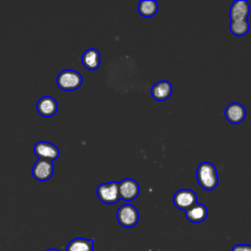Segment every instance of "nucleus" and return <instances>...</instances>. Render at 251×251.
Returning <instances> with one entry per match:
<instances>
[{
  "instance_id": "2eb2a0df",
  "label": "nucleus",
  "mask_w": 251,
  "mask_h": 251,
  "mask_svg": "<svg viewBox=\"0 0 251 251\" xmlns=\"http://www.w3.org/2000/svg\"><path fill=\"white\" fill-rule=\"evenodd\" d=\"M93 239L76 237L68 243L66 251H93Z\"/></svg>"
},
{
  "instance_id": "6e6552de",
  "label": "nucleus",
  "mask_w": 251,
  "mask_h": 251,
  "mask_svg": "<svg viewBox=\"0 0 251 251\" xmlns=\"http://www.w3.org/2000/svg\"><path fill=\"white\" fill-rule=\"evenodd\" d=\"M139 185L132 178H125L119 182L120 198L126 201H131L135 199L139 194Z\"/></svg>"
},
{
  "instance_id": "9d476101",
  "label": "nucleus",
  "mask_w": 251,
  "mask_h": 251,
  "mask_svg": "<svg viewBox=\"0 0 251 251\" xmlns=\"http://www.w3.org/2000/svg\"><path fill=\"white\" fill-rule=\"evenodd\" d=\"M246 116V110L244 106L240 103H230L225 110L226 119L234 125L240 124L243 122Z\"/></svg>"
},
{
  "instance_id": "a211bd4d",
  "label": "nucleus",
  "mask_w": 251,
  "mask_h": 251,
  "mask_svg": "<svg viewBox=\"0 0 251 251\" xmlns=\"http://www.w3.org/2000/svg\"><path fill=\"white\" fill-rule=\"evenodd\" d=\"M231 251H251L250 244H236L232 247Z\"/></svg>"
},
{
  "instance_id": "dca6fc26",
  "label": "nucleus",
  "mask_w": 251,
  "mask_h": 251,
  "mask_svg": "<svg viewBox=\"0 0 251 251\" xmlns=\"http://www.w3.org/2000/svg\"><path fill=\"white\" fill-rule=\"evenodd\" d=\"M138 13L144 18H151L158 11V3L155 0H141L138 3Z\"/></svg>"
},
{
  "instance_id": "7ed1b4c3",
  "label": "nucleus",
  "mask_w": 251,
  "mask_h": 251,
  "mask_svg": "<svg viewBox=\"0 0 251 251\" xmlns=\"http://www.w3.org/2000/svg\"><path fill=\"white\" fill-rule=\"evenodd\" d=\"M96 193L99 200L102 203L108 205L115 204L121 199L119 193V182L117 181H110L99 184L97 186Z\"/></svg>"
},
{
  "instance_id": "0eeeda50",
  "label": "nucleus",
  "mask_w": 251,
  "mask_h": 251,
  "mask_svg": "<svg viewBox=\"0 0 251 251\" xmlns=\"http://www.w3.org/2000/svg\"><path fill=\"white\" fill-rule=\"evenodd\" d=\"M54 172V166L52 161L38 159L33 167H32V176L39 181H46L48 180Z\"/></svg>"
},
{
  "instance_id": "1a4fd4ad",
  "label": "nucleus",
  "mask_w": 251,
  "mask_h": 251,
  "mask_svg": "<svg viewBox=\"0 0 251 251\" xmlns=\"http://www.w3.org/2000/svg\"><path fill=\"white\" fill-rule=\"evenodd\" d=\"M250 14V6L246 0H235L232 2L229 9V19L232 21L248 20Z\"/></svg>"
},
{
  "instance_id": "9b49d317",
  "label": "nucleus",
  "mask_w": 251,
  "mask_h": 251,
  "mask_svg": "<svg viewBox=\"0 0 251 251\" xmlns=\"http://www.w3.org/2000/svg\"><path fill=\"white\" fill-rule=\"evenodd\" d=\"M36 110L42 117H51L55 115L58 111L57 101L51 96H43L37 101Z\"/></svg>"
},
{
  "instance_id": "f257e3e1",
  "label": "nucleus",
  "mask_w": 251,
  "mask_h": 251,
  "mask_svg": "<svg viewBox=\"0 0 251 251\" xmlns=\"http://www.w3.org/2000/svg\"><path fill=\"white\" fill-rule=\"evenodd\" d=\"M196 178L199 185L208 191L215 189L219 183L217 169L210 162H203L198 165Z\"/></svg>"
},
{
  "instance_id": "39448f33",
  "label": "nucleus",
  "mask_w": 251,
  "mask_h": 251,
  "mask_svg": "<svg viewBox=\"0 0 251 251\" xmlns=\"http://www.w3.org/2000/svg\"><path fill=\"white\" fill-rule=\"evenodd\" d=\"M173 202L177 209L186 211L197 203V195L191 189H179L174 194Z\"/></svg>"
},
{
  "instance_id": "f8f14e48",
  "label": "nucleus",
  "mask_w": 251,
  "mask_h": 251,
  "mask_svg": "<svg viewBox=\"0 0 251 251\" xmlns=\"http://www.w3.org/2000/svg\"><path fill=\"white\" fill-rule=\"evenodd\" d=\"M151 96L157 101H164L168 99L173 92L172 83L167 80H161L151 87Z\"/></svg>"
},
{
  "instance_id": "f03ea898",
  "label": "nucleus",
  "mask_w": 251,
  "mask_h": 251,
  "mask_svg": "<svg viewBox=\"0 0 251 251\" xmlns=\"http://www.w3.org/2000/svg\"><path fill=\"white\" fill-rule=\"evenodd\" d=\"M57 85L66 91L75 90L82 84V76L75 70L62 71L56 79Z\"/></svg>"
},
{
  "instance_id": "20e7f679",
  "label": "nucleus",
  "mask_w": 251,
  "mask_h": 251,
  "mask_svg": "<svg viewBox=\"0 0 251 251\" xmlns=\"http://www.w3.org/2000/svg\"><path fill=\"white\" fill-rule=\"evenodd\" d=\"M118 223L126 228L134 226L139 221V213L131 204H124L117 211Z\"/></svg>"
},
{
  "instance_id": "f3484780",
  "label": "nucleus",
  "mask_w": 251,
  "mask_h": 251,
  "mask_svg": "<svg viewBox=\"0 0 251 251\" xmlns=\"http://www.w3.org/2000/svg\"><path fill=\"white\" fill-rule=\"evenodd\" d=\"M250 29V25L248 20L242 21H232L229 24V30L232 34L236 36H243L245 35Z\"/></svg>"
},
{
  "instance_id": "ddd939ff",
  "label": "nucleus",
  "mask_w": 251,
  "mask_h": 251,
  "mask_svg": "<svg viewBox=\"0 0 251 251\" xmlns=\"http://www.w3.org/2000/svg\"><path fill=\"white\" fill-rule=\"evenodd\" d=\"M100 52L95 48L85 50L81 56V63L84 68L90 71L98 69L100 66Z\"/></svg>"
},
{
  "instance_id": "423d86ee",
  "label": "nucleus",
  "mask_w": 251,
  "mask_h": 251,
  "mask_svg": "<svg viewBox=\"0 0 251 251\" xmlns=\"http://www.w3.org/2000/svg\"><path fill=\"white\" fill-rule=\"evenodd\" d=\"M33 152L38 157V159H44L49 161L56 160L60 155L58 147L48 141L36 142L33 147Z\"/></svg>"
},
{
  "instance_id": "6ab92c4d",
  "label": "nucleus",
  "mask_w": 251,
  "mask_h": 251,
  "mask_svg": "<svg viewBox=\"0 0 251 251\" xmlns=\"http://www.w3.org/2000/svg\"><path fill=\"white\" fill-rule=\"evenodd\" d=\"M46 251H59L58 249H55V248H50V249H47Z\"/></svg>"
},
{
  "instance_id": "4468645a",
  "label": "nucleus",
  "mask_w": 251,
  "mask_h": 251,
  "mask_svg": "<svg viewBox=\"0 0 251 251\" xmlns=\"http://www.w3.org/2000/svg\"><path fill=\"white\" fill-rule=\"evenodd\" d=\"M208 216V210L205 205L196 203L191 208L185 211L186 219L191 223H202Z\"/></svg>"
}]
</instances>
